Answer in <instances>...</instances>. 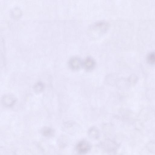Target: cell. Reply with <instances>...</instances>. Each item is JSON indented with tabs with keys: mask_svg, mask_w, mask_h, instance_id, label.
Returning a JSON list of instances; mask_svg holds the SVG:
<instances>
[{
	"mask_svg": "<svg viewBox=\"0 0 155 155\" xmlns=\"http://www.w3.org/2000/svg\"><path fill=\"white\" fill-rule=\"evenodd\" d=\"M88 135L90 137L94 140H97L99 138L100 134L99 130L95 127H92L88 131Z\"/></svg>",
	"mask_w": 155,
	"mask_h": 155,
	"instance_id": "cell-2",
	"label": "cell"
},
{
	"mask_svg": "<svg viewBox=\"0 0 155 155\" xmlns=\"http://www.w3.org/2000/svg\"><path fill=\"white\" fill-rule=\"evenodd\" d=\"M148 148L149 149L150 151L153 152L155 150V147H154V143L152 142L149 143L148 144Z\"/></svg>",
	"mask_w": 155,
	"mask_h": 155,
	"instance_id": "cell-3",
	"label": "cell"
},
{
	"mask_svg": "<svg viewBox=\"0 0 155 155\" xmlns=\"http://www.w3.org/2000/svg\"><path fill=\"white\" fill-rule=\"evenodd\" d=\"M91 144L86 140H82L79 142L76 147V152L79 155H85L91 150Z\"/></svg>",
	"mask_w": 155,
	"mask_h": 155,
	"instance_id": "cell-1",
	"label": "cell"
}]
</instances>
